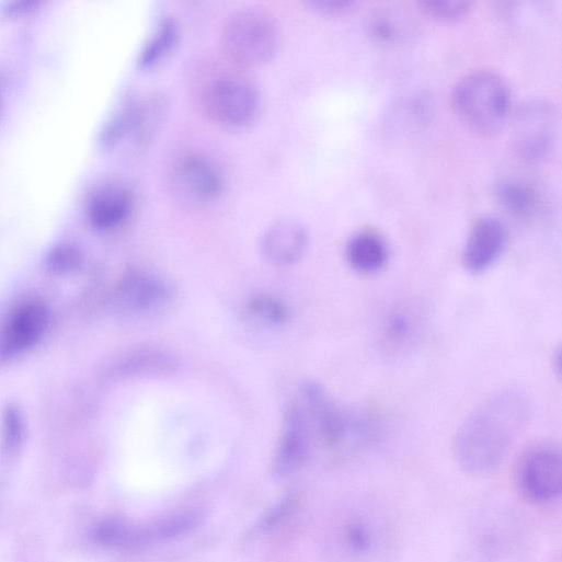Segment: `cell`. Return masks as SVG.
Masks as SVG:
<instances>
[{
  "mask_svg": "<svg viewBox=\"0 0 562 562\" xmlns=\"http://www.w3.org/2000/svg\"><path fill=\"white\" fill-rule=\"evenodd\" d=\"M529 401L518 389H503L483 401L462 422L454 441L460 468L482 474L496 468L528 421Z\"/></svg>",
  "mask_w": 562,
  "mask_h": 562,
  "instance_id": "cell-1",
  "label": "cell"
},
{
  "mask_svg": "<svg viewBox=\"0 0 562 562\" xmlns=\"http://www.w3.org/2000/svg\"><path fill=\"white\" fill-rule=\"evenodd\" d=\"M452 108L459 121L481 135L497 133L511 112V91L506 81L491 70L464 74L454 87Z\"/></svg>",
  "mask_w": 562,
  "mask_h": 562,
  "instance_id": "cell-2",
  "label": "cell"
},
{
  "mask_svg": "<svg viewBox=\"0 0 562 562\" xmlns=\"http://www.w3.org/2000/svg\"><path fill=\"white\" fill-rule=\"evenodd\" d=\"M280 41L278 24L265 10H240L223 26L222 45L227 56L244 67H256L269 61L277 54Z\"/></svg>",
  "mask_w": 562,
  "mask_h": 562,
  "instance_id": "cell-3",
  "label": "cell"
},
{
  "mask_svg": "<svg viewBox=\"0 0 562 562\" xmlns=\"http://www.w3.org/2000/svg\"><path fill=\"white\" fill-rule=\"evenodd\" d=\"M558 131L559 117L554 105L546 100H531L514 113L512 147L523 160L539 161L554 149Z\"/></svg>",
  "mask_w": 562,
  "mask_h": 562,
  "instance_id": "cell-4",
  "label": "cell"
},
{
  "mask_svg": "<svg viewBox=\"0 0 562 562\" xmlns=\"http://www.w3.org/2000/svg\"><path fill=\"white\" fill-rule=\"evenodd\" d=\"M426 326V317L421 305L413 301H399L390 306L381 316L377 341L381 354L388 358H399L415 348Z\"/></svg>",
  "mask_w": 562,
  "mask_h": 562,
  "instance_id": "cell-5",
  "label": "cell"
},
{
  "mask_svg": "<svg viewBox=\"0 0 562 562\" xmlns=\"http://www.w3.org/2000/svg\"><path fill=\"white\" fill-rule=\"evenodd\" d=\"M518 481L524 494L537 503L555 500L562 488V457L558 446L542 443L523 457Z\"/></svg>",
  "mask_w": 562,
  "mask_h": 562,
  "instance_id": "cell-6",
  "label": "cell"
},
{
  "mask_svg": "<svg viewBox=\"0 0 562 562\" xmlns=\"http://www.w3.org/2000/svg\"><path fill=\"white\" fill-rule=\"evenodd\" d=\"M208 106L214 118L229 127H244L257 116L261 96L257 88L241 77L219 79L211 88Z\"/></svg>",
  "mask_w": 562,
  "mask_h": 562,
  "instance_id": "cell-7",
  "label": "cell"
},
{
  "mask_svg": "<svg viewBox=\"0 0 562 562\" xmlns=\"http://www.w3.org/2000/svg\"><path fill=\"white\" fill-rule=\"evenodd\" d=\"M174 296V287L167 278L141 271L128 274L119 283L114 302L122 313L145 316L161 310Z\"/></svg>",
  "mask_w": 562,
  "mask_h": 562,
  "instance_id": "cell-8",
  "label": "cell"
},
{
  "mask_svg": "<svg viewBox=\"0 0 562 562\" xmlns=\"http://www.w3.org/2000/svg\"><path fill=\"white\" fill-rule=\"evenodd\" d=\"M313 427L300 402L289 404L284 413L283 427L273 460L277 475H288L305 464L310 456Z\"/></svg>",
  "mask_w": 562,
  "mask_h": 562,
  "instance_id": "cell-9",
  "label": "cell"
},
{
  "mask_svg": "<svg viewBox=\"0 0 562 562\" xmlns=\"http://www.w3.org/2000/svg\"><path fill=\"white\" fill-rule=\"evenodd\" d=\"M172 181L176 193L183 199L196 204L214 200L223 187L219 171L199 154L183 157L174 167Z\"/></svg>",
  "mask_w": 562,
  "mask_h": 562,
  "instance_id": "cell-10",
  "label": "cell"
},
{
  "mask_svg": "<svg viewBox=\"0 0 562 562\" xmlns=\"http://www.w3.org/2000/svg\"><path fill=\"white\" fill-rule=\"evenodd\" d=\"M507 243L504 223L494 216L477 219L467 238L463 249L464 267L472 274L489 269L501 257Z\"/></svg>",
  "mask_w": 562,
  "mask_h": 562,
  "instance_id": "cell-11",
  "label": "cell"
},
{
  "mask_svg": "<svg viewBox=\"0 0 562 562\" xmlns=\"http://www.w3.org/2000/svg\"><path fill=\"white\" fill-rule=\"evenodd\" d=\"M49 324V311L41 303L21 307L8 322L0 336V352L14 356L35 345Z\"/></svg>",
  "mask_w": 562,
  "mask_h": 562,
  "instance_id": "cell-12",
  "label": "cell"
},
{
  "mask_svg": "<svg viewBox=\"0 0 562 562\" xmlns=\"http://www.w3.org/2000/svg\"><path fill=\"white\" fill-rule=\"evenodd\" d=\"M308 242L305 227L293 220H282L265 231L262 239V253L274 265L289 266L303 256Z\"/></svg>",
  "mask_w": 562,
  "mask_h": 562,
  "instance_id": "cell-13",
  "label": "cell"
},
{
  "mask_svg": "<svg viewBox=\"0 0 562 562\" xmlns=\"http://www.w3.org/2000/svg\"><path fill=\"white\" fill-rule=\"evenodd\" d=\"M174 357L157 347H137L124 353L114 364V374L121 378H158L175 371Z\"/></svg>",
  "mask_w": 562,
  "mask_h": 562,
  "instance_id": "cell-14",
  "label": "cell"
},
{
  "mask_svg": "<svg viewBox=\"0 0 562 562\" xmlns=\"http://www.w3.org/2000/svg\"><path fill=\"white\" fill-rule=\"evenodd\" d=\"M345 256L352 268L362 274H375L386 267L390 251L378 232L362 230L347 241Z\"/></svg>",
  "mask_w": 562,
  "mask_h": 562,
  "instance_id": "cell-15",
  "label": "cell"
},
{
  "mask_svg": "<svg viewBox=\"0 0 562 562\" xmlns=\"http://www.w3.org/2000/svg\"><path fill=\"white\" fill-rule=\"evenodd\" d=\"M494 195L501 207L518 218H529L538 211L541 202L539 192L530 183L515 177L500 180Z\"/></svg>",
  "mask_w": 562,
  "mask_h": 562,
  "instance_id": "cell-16",
  "label": "cell"
},
{
  "mask_svg": "<svg viewBox=\"0 0 562 562\" xmlns=\"http://www.w3.org/2000/svg\"><path fill=\"white\" fill-rule=\"evenodd\" d=\"M134 198L130 191L113 187L101 193L92 207V219L102 229H112L122 225L130 215Z\"/></svg>",
  "mask_w": 562,
  "mask_h": 562,
  "instance_id": "cell-17",
  "label": "cell"
},
{
  "mask_svg": "<svg viewBox=\"0 0 562 562\" xmlns=\"http://www.w3.org/2000/svg\"><path fill=\"white\" fill-rule=\"evenodd\" d=\"M203 519L200 509H187L164 517L142 528L145 544L179 538L198 527Z\"/></svg>",
  "mask_w": 562,
  "mask_h": 562,
  "instance_id": "cell-18",
  "label": "cell"
},
{
  "mask_svg": "<svg viewBox=\"0 0 562 562\" xmlns=\"http://www.w3.org/2000/svg\"><path fill=\"white\" fill-rule=\"evenodd\" d=\"M92 536L96 543L108 548L144 546L142 528L116 517L105 518L96 524Z\"/></svg>",
  "mask_w": 562,
  "mask_h": 562,
  "instance_id": "cell-19",
  "label": "cell"
},
{
  "mask_svg": "<svg viewBox=\"0 0 562 562\" xmlns=\"http://www.w3.org/2000/svg\"><path fill=\"white\" fill-rule=\"evenodd\" d=\"M180 30L173 19H164L147 42L139 57L141 68L149 69L162 62L177 46Z\"/></svg>",
  "mask_w": 562,
  "mask_h": 562,
  "instance_id": "cell-20",
  "label": "cell"
},
{
  "mask_svg": "<svg viewBox=\"0 0 562 562\" xmlns=\"http://www.w3.org/2000/svg\"><path fill=\"white\" fill-rule=\"evenodd\" d=\"M245 311L253 323L265 328H278L290 320L289 308L279 299L267 295L251 298Z\"/></svg>",
  "mask_w": 562,
  "mask_h": 562,
  "instance_id": "cell-21",
  "label": "cell"
},
{
  "mask_svg": "<svg viewBox=\"0 0 562 562\" xmlns=\"http://www.w3.org/2000/svg\"><path fill=\"white\" fill-rule=\"evenodd\" d=\"M2 435L3 452L9 457L14 456L22 447L25 437L24 418L18 408L10 406L5 411Z\"/></svg>",
  "mask_w": 562,
  "mask_h": 562,
  "instance_id": "cell-22",
  "label": "cell"
},
{
  "mask_svg": "<svg viewBox=\"0 0 562 562\" xmlns=\"http://www.w3.org/2000/svg\"><path fill=\"white\" fill-rule=\"evenodd\" d=\"M420 8L433 19L451 22L467 16L471 3L468 0H422Z\"/></svg>",
  "mask_w": 562,
  "mask_h": 562,
  "instance_id": "cell-23",
  "label": "cell"
},
{
  "mask_svg": "<svg viewBox=\"0 0 562 562\" xmlns=\"http://www.w3.org/2000/svg\"><path fill=\"white\" fill-rule=\"evenodd\" d=\"M431 114V102L426 98H410L395 111V124L401 128L420 127Z\"/></svg>",
  "mask_w": 562,
  "mask_h": 562,
  "instance_id": "cell-24",
  "label": "cell"
},
{
  "mask_svg": "<svg viewBox=\"0 0 562 562\" xmlns=\"http://www.w3.org/2000/svg\"><path fill=\"white\" fill-rule=\"evenodd\" d=\"M393 18L385 12L372 14L366 28L370 38L380 45H392L400 38V27Z\"/></svg>",
  "mask_w": 562,
  "mask_h": 562,
  "instance_id": "cell-25",
  "label": "cell"
},
{
  "mask_svg": "<svg viewBox=\"0 0 562 562\" xmlns=\"http://www.w3.org/2000/svg\"><path fill=\"white\" fill-rule=\"evenodd\" d=\"M297 497L294 495L285 496L282 501L273 505L262 517L261 528L271 529L287 518L296 508Z\"/></svg>",
  "mask_w": 562,
  "mask_h": 562,
  "instance_id": "cell-26",
  "label": "cell"
},
{
  "mask_svg": "<svg viewBox=\"0 0 562 562\" xmlns=\"http://www.w3.org/2000/svg\"><path fill=\"white\" fill-rule=\"evenodd\" d=\"M49 266L57 272H71L81 266V254L72 248H59L55 250L49 259Z\"/></svg>",
  "mask_w": 562,
  "mask_h": 562,
  "instance_id": "cell-27",
  "label": "cell"
},
{
  "mask_svg": "<svg viewBox=\"0 0 562 562\" xmlns=\"http://www.w3.org/2000/svg\"><path fill=\"white\" fill-rule=\"evenodd\" d=\"M345 537L348 547L358 553L368 551L372 543L370 530L366 525L358 521L347 527Z\"/></svg>",
  "mask_w": 562,
  "mask_h": 562,
  "instance_id": "cell-28",
  "label": "cell"
},
{
  "mask_svg": "<svg viewBox=\"0 0 562 562\" xmlns=\"http://www.w3.org/2000/svg\"><path fill=\"white\" fill-rule=\"evenodd\" d=\"M310 5L324 13H342L354 7L353 0H312Z\"/></svg>",
  "mask_w": 562,
  "mask_h": 562,
  "instance_id": "cell-29",
  "label": "cell"
}]
</instances>
